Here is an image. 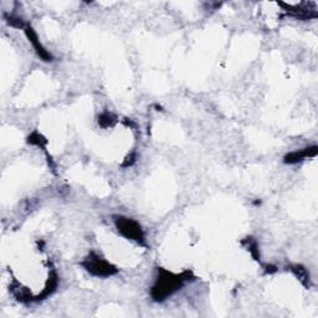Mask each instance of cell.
Returning <instances> with one entry per match:
<instances>
[{"label": "cell", "mask_w": 318, "mask_h": 318, "mask_svg": "<svg viewBox=\"0 0 318 318\" xmlns=\"http://www.w3.org/2000/svg\"><path fill=\"white\" fill-rule=\"evenodd\" d=\"M115 224L117 226L118 231L123 236L130 238V240L137 241L139 244L144 243V232L137 221L132 220L129 218L115 217Z\"/></svg>", "instance_id": "cell-2"}, {"label": "cell", "mask_w": 318, "mask_h": 318, "mask_svg": "<svg viewBox=\"0 0 318 318\" xmlns=\"http://www.w3.org/2000/svg\"><path fill=\"white\" fill-rule=\"evenodd\" d=\"M56 287H58V276H56V274H54L49 277V281H47V283H46V287L44 288V291H42V294L40 295L38 300H42V298L50 296V295L55 291Z\"/></svg>", "instance_id": "cell-6"}, {"label": "cell", "mask_w": 318, "mask_h": 318, "mask_svg": "<svg viewBox=\"0 0 318 318\" xmlns=\"http://www.w3.org/2000/svg\"><path fill=\"white\" fill-rule=\"evenodd\" d=\"M189 276L190 272L175 275L167 271V270L159 269L158 278L155 281L154 286H153L152 292H150L152 298L155 302H162V301L167 300L170 295H173L175 291L180 289L181 286L184 285V282L187 280H189Z\"/></svg>", "instance_id": "cell-1"}, {"label": "cell", "mask_w": 318, "mask_h": 318, "mask_svg": "<svg viewBox=\"0 0 318 318\" xmlns=\"http://www.w3.org/2000/svg\"><path fill=\"white\" fill-rule=\"evenodd\" d=\"M291 270L298 277V280H300L301 282L306 286V287H309V275L307 274V271H306L305 268H302V266H300V265H295V266H292Z\"/></svg>", "instance_id": "cell-7"}, {"label": "cell", "mask_w": 318, "mask_h": 318, "mask_svg": "<svg viewBox=\"0 0 318 318\" xmlns=\"http://www.w3.org/2000/svg\"><path fill=\"white\" fill-rule=\"evenodd\" d=\"M98 123L101 124L102 127L112 126V124L115 123V116L111 115V113H103L102 116H99Z\"/></svg>", "instance_id": "cell-8"}, {"label": "cell", "mask_w": 318, "mask_h": 318, "mask_svg": "<svg viewBox=\"0 0 318 318\" xmlns=\"http://www.w3.org/2000/svg\"><path fill=\"white\" fill-rule=\"evenodd\" d=\"M25 33H26L28 38H29L30 42L33 44L34 49L36 50V52H38V55L44 61H51L52 60V56H51V54L47 52L46 50L44 49V46H42L41 44H40V41L38 40V36H36L35 31H34L31 28L26 26L25 28Z\"/></svg>", "instance_id": "cell-4"}, {"label": "cell", "mask_w": 318, "mask_h": 318, "mask_svg": "<svg viewBox=\"0 0 318 318\" xmlns=\"http://www.w3.org/2000/svg\"><path fill=\"white\" fill-rule=\"evenodd\" d=\"M317 147H308V148H305L303 150H300V152H294V153H289L285 157V162L288 164H295L297 162L303 161L305 158H309V157H316L317 155Z\"/></svg>", "instance_id": "cell-5"}, {"label": "cell", "mask_w": 318, "mask_h": 318, "mask_svg": "<svg viewBox=\"0 0 318 318\" xmlns=\"http://www.w3.org/2000/svg\"><path fill=\"white\" fill-rule=\"evenodd\" d=\"M84 268L92 274L93 276H98V277H107V276H112V275L117 274V269L115 266H112L111 263L107 262V261L102 260L101 257L97 256L92 252L86 260L82 262Z\"/></svg>", "instance_id": "cell-3"}]
</instances>
